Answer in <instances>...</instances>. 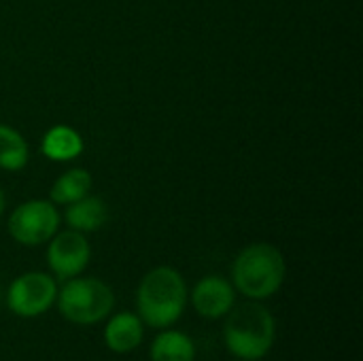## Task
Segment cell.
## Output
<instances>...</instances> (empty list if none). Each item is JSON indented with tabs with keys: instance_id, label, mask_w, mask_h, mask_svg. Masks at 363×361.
I'll return each instance as SVG.
<instances>
[{
	"instance_id": "obj_11",
	"label": "cell",
	"mask_w": 363,
	"mask_h": 361,
	"mask_svg": "<svg viewBox=\"0 0 363 361\" xmlns=\"http://www.w3.org/2000/svg\"><path fill=\"white\" fill-rule=\"evenodd\" d=\"M106 219H108V209L104 200L98 196L87 194L85 198L68 204L66 209V223L70 226V230H77L81 234L100 230L106 223Z\"/></svg>"
},
{
	"instance_id": "obj_5",
	"label": "cell",
	"mask_w": 363,
	"mask_h": 361,
	"mask_svg": "<svg viewBox=\"0 0 363 361\" xmlns=\"http://www.w3.org/2000/svg\"><path fill=\"white\" fill-rule=\"evenodd\" d=\"M60 230V213L51 200H28L9 217V234L15 243L38 247L49 243Z\"/></svg>"
},
{
	"instance_id": "obj_13",
	"label": "cell",
	"mask_w": 363,
	"mask_h": 361,
	"mask_svg": "<svg viewBox=\"0 0 363 361\" xmlns=\"http://www.w3.org/2000/svg\"><path fill=\"white\" fill-rule=\"evenodd\" d=\"M91 189V174L85 168H70L66 170L49 191V198L53 204H72L81 198H85Z\"/></svg>"
},
{
	"instance_id": "obj_12",
	"label": "cell",
	"mask_w": 363,
	"mask_h": 361,
	"mask_svg": "<svg viewBox=\"0 0 363 361\" xmlns=\"http://www.w3.org/2000/svg\"><path fill=\"white\" fill-rule=\"evenodd\" d=\"M194 340L177 330H166L155 336L151 345V361H194Z\"/></svg>"
},
{
	"instance_id": "obj_17",
	"label": "cell",
	"mask_w": 363,
	"mask_h": 361,
	"mask_svg": "<svg viewBox=\"0 0 363 361\" xmlns=\"http://www.w3.org/2000/svg\"><path fill=\"white\" fill-rule=\"evenodd\" d=\"M238 361H245V360H238Z\"/></svg>"
},
{
	"instance_id": "obj_1",
	"label": "cell",
	"mask_w": 363,
	"mask_h": 361,
	"mask_svg": "<svg viewBox=\"0 0 363 361\" xmlns=\"http://www.w3.org/2000/svg\"><path fill=\"white\" fill-rule=\"evenodd\" d=\"M187 306V285L179 270L157 266L149 270L136 289V309L143 323L155 330L177 323Z\"/></svg>"
},
{
	"instance_id": "obj_4",
	"label": "cell",
	"mask_w": 363,
	"mask_h": 361,
	"mask_svg": "<svg viewBox=\"0 0 363 361\" xmlns=\"http://www.w3.org/2000/svg\"><path fill=\"white\" fill-rule=\"evenodd\" d=\"M55 302L66 321L77 326H94L111 315L115 306V294L100 279L74 277L64 281Z\"/></svg>"
},
{
	"instance_id": "obj_2",
	"label": "cell",
	"mask_w": 363,
	"mask_h": 361,
	"mask_svg": "<svg viewBox=\"0 0 363 361\" xmlns=\"http://www.w3.org/2000/svg\"><path fill=\"white\" fill-rule=\"evenodd\" d=\"M285 274L287 266L279 247L270 243H253L236 255L232 285L249 300H266L283 287Z\"/></svg>"
},
{
	"instance_id": "obj_15",
	"label": "cell",
	"mask_w": 363,
	"mask_h": 361,
	"mask_svg": "<svg viewBox=\"0 0 363 361\" xmlns=\"http://www.w3.org/2000/svg\"><path fill=\"white\" fill-rule=\"evenodd\" d=\"M4 209H6V196H4V191L0 189V217L4 215Z\"/></svg>"
},
{
	"instance_id": "obj_3",
	"label": "cell",
	"mask_w": 363,
	"mask_h": 361,
	"mask_svg": "<svg viewBox=\"0 0 363 361\" xmlns=\"http://www.w3.org/2000/svg\"><path fill=\"white\" fill-rule=\"evenodd\" d=\"M277 326L272 313L259 302H245L232 306L223 328V340L228 351L245 361L266 357L274 347Z\"/></svg>"
},
{
	"instance_id": "obj_6",
	"label": "cell",
	"mask_w": 363,
	"mask_h": 361,
	"mask_svg": "<svg viewBox=\"0 0 363 361\" xmlns=\"http://www.w3.org/2000/svg\"><path fill=\"white\" fill-rule=\"evenodd\" d=\"M57 298V283L45 272H26L6 289V306L13 315L34 319L45 315Z\"/></svg>"
},
{
	"instance_id": "obj_9",
	"label": "cell",
	"mask_w": 363,
	"mask_h": 361,
	"mask_svg": "<svg viewBox=\"0 0 363 361\" xmlns=\"http://www.w3.org/2000/svg\"><path fill=\"white\" fill-rule=\"evenodd\" d=\"M143 336V321L134 313H119L111 317L104 328V345L117 355H125L138 349Z\"/></svg>"
},
{
	"instance_id": "obj_10",
	"label": "cell",
	"mask_w": 363,
	"mask_h": 361,
	"mask_svg": "<svg viewBox=\"0 0 363 361\" xmlns=\"http://www.w3.org/2000/svg\"><path fill=\"white\" fill-rule=\"evenodd\" d=\"M85 145L81 134L70 126H53L45 132L40 143V153L51 162H72L83 153Z\"/></svg>"
},
{
	"instance_id": "obj_8",
	"label": "cell",
	"mask_w": 363,
	"mask_h": 361,
	"mask_svg": "<svg viewBox=\"0 0 363 361\" xmlns=\"http://www.w3.org/2000/svg\"><path fill=\"white\" fill-rule=\"evenodd\" d=\"M236 302L234 285L217 274L204 277L196 283L191 291V304L196 313L204 319H221L225 317Z\"/></svg>"
},
{
	"instance_id": "obj_14",
	"label": "cell",
	"mask_w": 363,
	"mask_h": 361,
	"mask_svg": "<svg viewBox=\"0 0 363 361\" xmlns=\"http://www.w3.org/2000/svg\"><path fill=\"white\" fill-rule=\"evenodd\" d=\"M28 160H30V149L23 136L15 128L0 123V168L9 172H17L28 164Z\"/></svg>"
},
{
	"instance_id": "obj_7",
	"label": "cell",
	"mask_w": 363,
	"mask_h": 361,
	"mask_svg": "<svg viewBox=\"0 0 363 361\" xmlns=\"http://www.w3.org/2000/svg\"><path fill=\"white\" fill-rule=\"evenodd\" d=\"M91 260V247L85 234L77 230L55 232L49 240L47 264L53 272V279L68 281L79 277Z\"/></svg>"
},
{
	"instance_id": "obj_16",
	"label": "cell",
	"mask_w": 363,
	"mask_h": 361,
	"mask_svg": "<svg viewBox=\"0 0 363 361\" xmlns=\"http://www.w3.org/2000/svg\"><path fill=\"white\" fill-rule=\"evenodd\" d=\"M0 302H2V287H0Z\"/></svg>"
}]
</instances>
